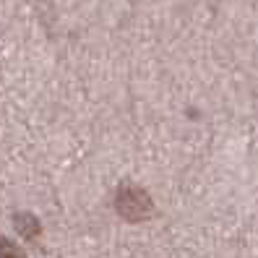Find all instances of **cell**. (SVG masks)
<instances>
[{"instance_id":"obj_1","label":"cell","mask_w":258,"mask_h":258,"mask_svg":"<svg viewBox=\"0 0 258 258\" xmlns=\"http://www.w3.org/2000/svg\"><path fill=\"white\" fill-rule=\"evenodd\" d=\"M0 258H24V253L16 242H11L8 237H0Z\"/></svg>"}]
</instances>
